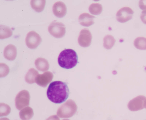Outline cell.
Instances as JSON below:
<instances>
[{
    "instance_id": "6da1fadb",
    "label": "cell",
    "mask_w": 146,
    "mask_h": 120,
    "mask_svg": "<svg viewBox=\"0 0 146 120\" xmlns=\"http://www.w3.org/2000/svg\"><path fill=\"white\" fill-rule=\"evenodd\" d=\"M46 94L48 98L51 101L55 104H61L68 97L69 90L66 83L56 81L50 84Z\"/></svg>"
},
{
    "instance_id": "7a4b0ae2",
    "label": "cell",
    "mask_w": 146,
    "mask_h": 120,
    "mask_svg": "<svg viewBox=\"0 0 146 120\" xmlns=\"http://www.w3.org/2000/svg\"><path fill=\"white\" fill-rule=\"evenodd\" d=\"M59 65L62 68L69 69L75 67L78 62L76 52L71 49H65L60 53L58 58Z\"/></svg>"
},
{
    "instance_id": "3957f363",
    "label": "cell",
    "mask_w": 146,
    "mask_h": 120,
    "mask_svg": "<svg viewBox=\"0 0 146 120\" xmlns=\"http://www.w3.org/2000/svg\"><path fill=\"white\" fill-rule=\"evenodd\" d=\"M48 29L52 35L57 38L63 37L65 32V27L64 24L56 20L53 21L50 24Z\"/></svg>"
},
{
    "instance_id": "277c9868",
    "label": "cell",
    "mask_w": 146,
    "mask_h": 120,
    "mask_svg": "<svg viewBox=\"0 0 146 120\" xmlns=\"http://www.w3.org/2000/svg\"><path fill=\"white\" fill-rule=\"evenodd\" d=\"M41 41V38L39 34L33 31L29 32L25 38L27 46L28 48L33 49L36 48Z\"/></svg>"
},
{
    "instance_id": "5b68a950",
    "label": "cell",
    "mask_w": 146,
    "mask_h": 120,
    "mask_svg": "<svg viewBox=\"0 0 146 120\" xmlns=\"http://www.w3.org/2000/svg\"><path fill=\"white\" fill-rule=\"evenodd\" d=\"M146 97L143 95L138 96L130 100L128 103L127 107L132 111L140 110L145 108Z\"/></svg>"
},
{
    "instance_id": "8992f818",
    "label": "cell",
    "mask_w": 146,
    "mask_h": 120,
    "mask_svg": "<svg viewBox=\"0 0 146 120\" xmlns=\"http://www.w3.org/2000/svg\"><path fill=\"white\" fill-rule=\"evenodd\" d=\"M134 12L129 7H123L119 9L116 14V19L119 22L124 23L132 18Z\"/></svg>"
},
{
    "instance_id": "52a82bcc",
    "label": "cell",
    "mask_w": 146,
    "mask_h": 120,
    "mask_svg": "<svg viewBox=\"0 0 146 120\" xmlns=\"http://www.w3.org/2000/svg\"><path fill=\"white\" fill-rule=\"evenodd\" d=\"M53 75L52 73L47 71L42 74H38L36 77L35 82L39 85L46 87L52 80Z\"/></svg>"
},
{
    "instance_id": "ba28073f",
    "label": "cell",
    "mask_w": 146,
    "mask_h": 120,
    "mask_svg": "<svg viewBox=\"0 0 146 120\" xmlns=\"http://www.w3.org/2000/svg\"><path fill=\"white\" fill-rule=\"evenodd\" d=\"M54 14L58 18H62L66 14L67 8L64 3L61 1L55 2L52 7Z\"/></svg>"
},
{
    "instance_id": "9c48e42d",
    "label": "cell",
    "mask_w": 146,
    "mask_h": 120,
    "mask_svg": "<svg viewBox=\"0 0 146 120\" xmlns=\"http://www.w3.org/2000/svg\"><path fill=\"white\" fill-rule=\"evenodd\" d=\"M92 36L90 31L87 29L82 30L78 39L79 44L82 46L87 47L91 41Z\"/></svg>"
},
{
    "instance_id": "30bf717a",
    "label": "cell",
    "mask_w": 146,
    "mask_h": 120,
    "mask_svg": "<svg viewBox=\"0 0 146 120\" xmlns=\"http://www.w3.org/2000/svg\"><path fill=\"white\" fill-rule=\"evenodd\" d=\"M4 56L7 60H14L17 54V49L16 47L12 44L7 46L3 51Z\"/></svg>"
},
{
    "instance_id": "8fae6325",
    "label": "cell",
    "mask_w": 146,
    "mask_h": 120,
    "mask_svg": "<svg viewBox=\"0 0 146 120\" xmlns=\"http://www.w3.org/2000/svg\"><path fill=\"white\" fill-rule=\"evenodd\" d=\"M95 16L87 13H83L79 16L78 20L80 24L85 26H89L94 24Z\"/></svg>"
},
{
    "instance_id": "7c38bea8",
    "label": "cell",
    "mask_w": 146,
    "mask_h": 120,
    "mask_svg": "<svg viewBox=\"0 0 146 120\" xmlns=\"http://www.w3.org/2000/svg\"><path fill=\"white\" fill-rule=\"evenodd\" d=\"M35 64L36 68L39 70L45 71L49 68V65L48 62L45 59L42 58H38L35 60Z\"/></svg>"
},
{
    "instance_id": "4fadbf2b",
    "label": "cell",
    "mask_w": 146,
    "mask_h": 120,
    "mask_svg": "<svg viewBox=\"0 0 146 120\" xmlns=\"http://www.w3.org/2000/svg\"><path fill=\"white\" fill-rule=\"evenodd\" d=\"M46 1L45 0H32L30 2L31 7L37 12H40L44 10Z\"/></svg>"
},
{
    "instance_id": "5bb4252c",
    "label": "cell",
    "mask_w": 146,
    "mask_h": 120,
    "mask_svg": "<svg viewBox=\"0 0 146 120\" xmlns=\"http://www.w3.org/2000/svg\"><path fill=\"white\" fill-rule=\"evenodd\" d=\"M38 74L37 71L34 68L30 69L25 76L26 81L29 83H33L35 82V80Z\"/></svg>"
},
{
    "instance_id": "9a60e30c",
    "label": "cell",
    "mask_w": 146,
    "mask_h": 120,
    "mask_svg": "<svg viewBox=\"0 0 146 120\" xmlns=\"http://www.w3.org/2000/svg\"><path fill=\"white\" fill-rule=\"evenodd\" d=\"M134 45L138 49L146 50V38L139 37L136 38L134 41Z\"/></svg>"
},
{
    "instance_id": "2e32d148",
    "label": "cell",
    "mask_w": 146,
    "mask_h": 120,
    "mask_svg": "<svg viewBox=\"0 0 146 120\" xmlns=\"http://www.w3.org/2000/svg\"><path fill=\"white\" fill-rule=\"evenodd\" d=\"M12 31L9 27L4 25H0V39H4L8 38L12 35Z\"/></svg>"
},
{
    "instance_id": "e0dca14e",
    "label": "cell",
    "mask_w": 146,
    "mask_h": 120,
    "mask_svg": "<svg viewBox=\"0 0 146 120\" xmlns=\"http://www.w3.org/2000/svg\"><path fill=\"white\" fill-rule=\"evenodd\" d=\"M103 9L102 5L98 3H93L91 4L89 7L90 12L94 15H98L102 12Z\"/></svg>"
},
{
    "instance_id": "ac0fdd59",
    "label": "cell",
    "mask_w": 146,
    "mask_h": 120,
    "mask_svg": "<svg viewBox=\"0 0 146 120\" xmlns=\"http://www.w3.org/2000/svg\"><path fill=\"white\" fill-rule=\"evenodd\" d=\"M115 41V40L112 36H107L105 40V46L107 48H110L113 46Z\"/></svg>"
},
{
    "instance_id": "d6986e66",
    "label": "cell",
    "mask_w": 146,
    "mask_h": 120,
    "mask_svg": "<svg viewBox=\"0 0 146 120\" xmlns=\"http://www.w3.org/2000/svg\"><path fill=\"white\" fill-rule=\"evenodd\" d=\"M140 18L143 23L146 24V10L142 11L140 15Z\"/></svg>"
},
{
    "instance_id": "ffe728a7",
    "label": "cell",
    "mask_w": 146,
    "mask_h": 120,
    "mask_svg": "<svg viewBox=\"0 0 146 120\" xmlns=\"http://www.w3.org/2000/svg\"><path fill=\"white\" fill-rule=\"evenodd\" d=\"M139 6L142 10L146 9V0H140L139 2Z\"/></svg>"
},
{
    "instance_id": "44dd1931",
    "label": "cell",
    "mask_w": 146,
    "mask_h": 120,
    "mask_svg": "<svg viewBox=\"0 0 146 120\" xmlns=\"http://www.w3.org/2000/svg\"><path fill=\"white\" fill-rule=\"evenodd\" d=\"M144 106H145V108H146V99L145 102Z\"/></svg>"
}]
</instances>
